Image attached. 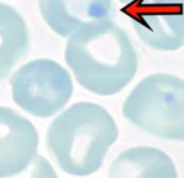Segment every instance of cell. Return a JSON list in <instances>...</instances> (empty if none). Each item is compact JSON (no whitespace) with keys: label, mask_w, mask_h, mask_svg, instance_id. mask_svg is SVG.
I'll use <instances>...</instances> for the list:
<instances>
[{"label":"cell","mask_w":184,"mask_h":178,"mask_svg":"<svg viewBox=\"0 0 184 178\" xmlns=\"http://www.w3.org/2000/svg\"><path fill=\"white\" fill-rule=\"evenodd\" d=\"M38 3L48 27L64 38L88 23L114 16L113 0H38Z\"/></svg>","instance_id":"obj_7"},{"label":"cell","mask_w":184,"mask_h":178,"mask_svg":"<svg viewBox=\"0 0 184 178\" xmlns=\"http://www.w3.org/2000/svg\"><path fill=\"white\" fill-rule=\"evenodd\" d=\"M29 48L25 20L16 9L0 2V81L7 77Z\"/></svg>","instance_id":"obj_9"},{"label":"cell","mask_w":184,"mask_h":178,"mask_svg":"<svg viewBox=\"0 0 184 178\" xmlns=\"http://www.w3.org/2000/svg\"><path fill=\"white\" fill-rule=\"evenodd\" d=\"M38 144V132L30 121L0 106V178L25 171L37 156Z\"/></svg>","instance_id":"obj_6"},{"label":"cell","mask_w":184,"mask_h":178,"mask_svg":"<svg viewBox=\"0 0 184 178\" xmlns=\"http://www.w3.org/2000/svg\"><path fill=\"white\" fill-rule=\"evenodd\" d=\"M119 128L102 106L82 102L69 107L48 126L46 146L66 173L84 177L101 167Z\"/></svg>","instance_id":"obj_2"},{"label":"cell","mask_w":184,"mask_h":178,"mask_svg":"<svg viewBox=\"0 0 184 178\" xmlns=\"http://www.w3.org/2000/svg\"><path fill=\"white\" fill-rule=\"evenodd\" d=\"M122 12L149 48L169 52L184 45V0H133Z\"/></svg>","instance_id":"obj_5"},{"label":"cell","mask_w":184,"mask_h":178,"mask_svg":"<svg viewBox=\"0 0 184 178\" xmlns=\"http://www.w3.org/2000/svg\"><path fill=\"white\" fill-rule=\"evenodd\" d=\"M10 178H58V176L50 162L37 154L25 171Z\"/></svg>","instance_id":"obj_10"},{"label":"cell","mask_w":184,"mask_h":178,"mask_svg":"<svg viewBox=\"0 0 184 178\" xmlns=\"http://www.w3.org/2000/svg\"><path fill=\"white\" fill-rule=\"evenodd\" d=\"M65 58L85 90L101 96L117 94L138 70V53L127 33L112 20L88 23L69 37Z\"/></svg>","instance_id":"obj_1"},{"label":"cell","mask_w":184,"mask_h":178,"mask_svg":"<svg viewBox=\"0 0 184 178\" xmlns=\"http://www.w3.org/2000/svg\"><path fill=\"white\" fill-rule=\"evenodd\" d=\"M119 1H120V2H121V3H123L124 5H127V3L131 2L133 0H119Z\"/></svg>","instance_id":"obj_11"},{"label":"cell","mask_w":184,"mask_h":178,"mask_svg":"<svg viewBox=\"0 0 184 178\" xmlns=\"http://www.w3.org/2000/svg\"><path fill=\"white\" fill-rule=\"evenodd\" d=\"M122 112L151 135L184 141V80L164 73L148 76L128 94Z\"/></svg>","instance_id":"obj_3"},{"label":"cell","mask_w":184,"mask_h":178,"mask_svg":"<svg viewBox=\"0 0 184 178\" xmlns=\"http://www.w3.org/2000/svg\"><path fill=\"white\" fill-rule=\"evenodd\" d=\"M11 89L18 107L38 118H50L69 102L73 83L61 64L39 58L22 66L12 76Z\"/></svg>","instance_id":"obj_4"},{"label":"cell","mask_w":184,"mask_h":178,"mask_svg":"<svg viewBox=\"0 0 184 178\" xmlns=\"http://www.w3.org/2000/svg\"><path fill=\"white\" fill-rule=\"evenodd\" d=\"M108 178H178L171 158L155 147L139 146L112 162Z\"/></svg>","instance_id":"obj_8"}]
</instances>
